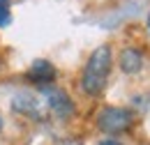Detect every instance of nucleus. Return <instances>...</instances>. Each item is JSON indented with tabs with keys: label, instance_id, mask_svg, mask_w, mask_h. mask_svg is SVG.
<instances>
[{
	"label": "nucleus",
	"instance_id": "nucleus-8",
	"mask_svg": "<svg viewBox=\"0 0 150 145\" xmlns=\"http://www.w3.org/2000/svg\"><path fill=\"white\" fill-rule=\"evenodd\" d=\"M146 25H148V30H150V14H148V23H146Z\"/></svg>",
	"mask_w": 150,
	"mask_h": 145
},
{
	"label": "nucleus",
	"instance_id": "nucleus-11",
	"mask_svg": "<svg viewBox=\"0 0 150 145\" xmlns=\"http://www.w3.org/2000/svg\"><path fill=\"white\" fill-rule=\"evenodd\" d=\"M62 145H69V143H62Z\"/></svg>",
	"mask_w": 150,
	"mask_h": 145
},
{
	"label": "nucleus",
	"instance_id": "nucleus-10",
	"mask_svg": "<svg viewBox=\"0 0 150 145\" xmlns=\"http://www.w3.org/2000/svg\"><path fill=\"white\" fill-rule=\"evenodd\" d=\"M0 131H2V118H0Z\"/></svg>",
	"mask_w": 150,
	"mask_h": 145
},
{
	"label": "nucleus",
	"instance_id": "nucleus-7",
	"mask_svg": "<svg viewBox=\"0 0 150 145\" xmlns=\"http://www.w3.org/2000/svg\"><path fill=\"white\" fill-rule=\"evenodd\" d=\"M99 145H122L120 141H115V138H106V141H102Z\"/></svg>",
	"mask_w": 150,
	"mask_h": 145
},
{
	"label": "nucleus",
	"instance_id": "nucleus-2",
	"mask_svg": "<svg viewBox=\"0 0 150 145\" xmlns=\"http://www.w3.org/2000/svg\"><path fill=\"white\" fill-rule=\"evenodd\" d=\"M136 125V113L127 106H102L95 115V127L106 136H122Z\"/></svg>",
	"mask_w": 150,
	"mask_h": 145
},
{
	"label": "nucleus",
	"instance_id": "nucleus-3",
	"mask_svg": "<svg viewBox=\"0 0 150 145\" xmlns=\"http://www.w3.org/2000/svg\"><path fill=\"white\" fill-rule=\"evenodd\" d=\"M42 94L46 99V108L53 115H58L60 120H67V118H72L76 113L74 101H72V97L65 90H60L56 85H49V88H42Z\"/></svg>",
	"mask_w": 150,
	"mask_h": 145
},
{
	"label": "nucleus",
	"instance_id": "nucleus-6",
	"mask_svg": "<svg viewBox=\"0 0 150 145\" xmlns=\"http://www.w3.org/2000/svg\"><path fill=\"white\" fill-rule=\"evenodd\" d=\"M12 23V0H0V28Z\"/></svg>",
	"mask_w": 150,
	"mask_h": 145
},
{
	"label": "nucleus",
	"instance_id": "nucleus-9",
	"mask_svg": "<svg viewBox=\"0 0 150 145\" xmlns=\"http://www.w3.org/2000/svg\"><path fill=\"white\" fill-rule=\"evenodd\" d=\"M2 62H5V60H2V55H0V69H2Z\"/></svg>",
	"mask_w": 150,
	"mask_h": 145
},
{
	"label": "nucleus",
	"instance_id": "nucleus-1",
	"mask_svg": "<svg viewBox=\"0 0 150 145\" xmlns=\"http://www.w3.org/2000/svg\"><path fill=\"white\" fill-rule=\"evenodd\" d=\"M111 69H113V49L111 44H102L88 55V60L81 69V76H79L81 92L86 97H99L106 90Z\"/></svg>",
	"mask_w": 150,
	"mask_h": 145
},
{
	"label": "nucleus",
	"instance_id": "nucleus-12",
	"mask_svg": "<svg viewBox=\"0 0 150 145\" xmlns=\"http://www.w3.org/2000/svg\"><path fill=\"white\" fill-rule=\"evenodd\" d=\"M148 145H150V143H148Z\"/></svg>",
	"mask_w": 150,
	"mask_h": 145
},
{
	"label": "nucleus",
	"instance_id": "nucleus-5",
	"mask_svg": "<svg viewBox=\"0 0 150 145\" xmlns=\"http://www.w3.org/2000/svg\"><path fill=\"white\" fill-rule=\"evenodd\" d=\"M143 65H146V58H143V51L141 49H136V46H125V49H120V53H118V67H120V72L122 74H139L143 69Z\"/></svg>",
	"mask_w": 150,
	"mask_h": 145
},
{
	"label": "nucleus",
	"instance_id": "nucleus-4",
	"mask_svg": "<svg viewBox=\"0 0 150 145\" xmlns=\"http://www.w3.org/2000/svg\"><path fill=\"white\" fill-rule=\"evenodd\" d=\"M23 76H25V81H28L30 85H37L39 90H42V88H49V85L56 83L58 72L49 60H35Z\"/></svg>",
	"mask_w": 150,
	"mask_h": 145
}]
</instances>
